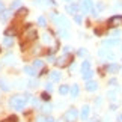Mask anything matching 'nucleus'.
Returning <instances> with one entry per match:
<instances>
[{
	"mask_svg": "<svg viewBox=\"0 0 122 122\" xmlns=\"http://www.w3.org/2000/svg\"><path fill=\"white\" fill-rule=\"evenodd\" d=\"M29 101H30L29 93H26V95H14V97H11V100H9V106H11V109H14V110H23L24 106Z\"/></svg>",
	"mask_w": 122,
	"mask_h": 122,
	"instance_id": "f257e3e1",
	"label": "nucleus"
},
{
	"mask_svg": "<svg viewBox=\"0 0 122 122\" xmlns=\"http://www.w3.org/2000/svg\"><path fill=\"white\" fill-rule=\"evenodd\" d=\"M36 36H38V33H36L35 29H27V32L23 35V38H21V47L24 48L26 44H32V42L36 39Z\"/></svg>",
	"mask_w": 122,
	"mask_h": 122,
	"instance_id": "f03ea898",
	"label": "nucleus"
},
{
	"mask_svg": "<svg viewBox=\"0 0 122 122\" xmlns=\"http://www.w3.org/2000/svg\"><path fill=\"white\" fill-rule=\"evenodd\" d=\"M51 20L54 21V24H57L60 27H65V29H68V27H69L68 18L63 17V15H59V14H56V12H51Z\"/></svg>",
	"mask_w": 122,
	"mask_h": 122,
	"instance_id": "7ed1b4c3",
	"label": "nucleus"
},
{
	"mask_svg": "<svg viewBox=\"0 0 122 122\" xmlns=\"http://www.w3.org/2000/svg\"><path fill=\"white\" fill-rule=\"evenodd\" d=\"M63 118H65V122H77V119H78V110L74 109V107H71V109H68L66 112H65Z\"/></svg>",
	"mask_w": 122,
	"mask_h": 122,
	"instance_id": "20e7f679",
	"label": "nucleus"
},
{
	"mask_svg": "<svg viewBox=\"0 0 122 122\" xmlns=\"http://www.w3.org/2000/svg\"><path fill=\"white\" fill-rule=\"evenodd\" d=\"M78 8H80V11H83V12L91 14V11L93 9V3H92V0H80Z\"/></svg>",
	"mask_w": 122,
	"mask_h": 122,
	"instance_id": "39448f33",
	"label": "nucleus"
},
{
	"mask_svg": "<svg viewBox=\"0 0 122 122\" xmlns=\"http://www.w3.org/2000/svg\"><path fill=\"white\" fill-rule=\"evenodd\" d=\"M71 56H68V54H63V56H60L59 59H56V65H57L59 68H65V66H68V63L71 62Z\"/></svg>",
	"mask_w": 122,
	"mask_h": 122,
	"instance_id": "423d86ee",
	"label": "nucleus"
},
{
	"mask_svg": "<svg viewBox=\"0 0 122 122\" xmlns=\"http://www.w3.org/2000/svg\"><path fill=\"white\" fill-rule=\"evenodd\" d=\"M109 26L116 27V26H122V15H113L109 18Z\"/></svg>",
	"mask_w": 122,
	"mask_h": 122,
	"instance_id": "0eeeda50",
	"label": "nucleus"
},
{
	"mask_svg": "<svg viewBox=\"0 0 122 122\" xmlns=\"http://www.w3.org/2000/svg\"><path fill=\"white\" fill-rule=\"evenodd\" d=\"M98 54H100V57H104V59H110V60L115 59V54L112 53L109 48H101L100 51H98Z\"/></svg>",
	"mask_w": 122,
	"mask_h": 122,
	"instance_id": "6e6552de",
	"label": "nucleus"
},
{
	"mask_svg": "<svg viewBox=\"0 0 122 122\" xmlns=\"http://www.w3.org/2000/svg\"><path fill=\"white\" fill-rule=\"evenodd\" d=\"M104 68H106V71L109 74H116L119 71V65L118 63H107Z\"/></svg>",
	"mask_w": 122,
	"mask_h": 122,
	"instance_id": "1a4fd4ad",
	"label": "nucleus"
},
{
	"mask_svg": "<svg viewBox=\"0 0 122 122\" xmlns=\"http://www.w3.org/2000/svg\"><path fill=\"white\" fill-rule=\"evenodd\" d=\"M65 9H66V12H68V14H72V15H76V14L78 12V9H80V8H78V5H72V3H68V5H66V8H65Z\"/></svg>",
	"mask_w": 122,
	"mask_h": 122,
	"instance_id": "9d476101",
	"label": "nucleus"
},
{
	"mask_svg": "<svg viewBox=\"0 0 122 122\" xmlns=\"http://www.w3.org/2000/svg\"><path fill=\"white\" fill-rule=\"evenodd\" d=\"M98 89V84L95 83V81H92V80H87L86 81V91H89V92H95Z\"/></svg>",
	"mask_w": 122,
	"mask_h": 122,
	"instance_id": "9b49d317",
	"label": "nucleus"
},
{
	"mask_svg": "<svg viewBox=\"0 0 122 122\" xmlns=\"http://www.w3.org/2000/svg\"><path fill=\"white\" fill-rule=\"evenodd\" d=\"M89 112H91V107H89V106H83V107H81V113H80L81 121H86V119H87Z\"/></svg>",
	"mask_w": 122,
	"mask_h": 122,
	"instance_id": "f8f14e48",
	"label": "nucleus"
},
{
	"mask_svg": "<svg viewBox=\"0 0 122 122\" xmlns=\"http://www.w3.org/2000/svg\"><path fill=\"white\" fill-rule=\"evenodd\" d=\"M24 72L27 74V76H30V77H35V76H36V68L26 65V66H24Z\"/></svg>",
	"mask_w": 122,
	"mask_h": 122,
	"instance_id": "ddd939ff",
	"label": "nucleus"
},
{
	"mask_svg": "<svg viewBox=\"0 0 122 122\" xmlns=\"http://www.w3.org/2000/svg\"><path fill=\"white\" fill-rule=\"evenodd\" d=\"M69 93H71V98H77L78 97V84H72L69 87Z\"/></svg>",
	"mask_w": 122,
	"mask_h": 122,
	"instance_id": "4468645a",
	"label": "nucleus"
},
{
	"mask_svg": "<svg viewBox=\"0 0 122 122\" xmlns=\"http://www.w3.org/2000/svg\"><path fill=\"white\" fill-rule=\"evenodd\" d=\"M9 17H11V11H8V9H3L0 12V21H6Z\"/></svg>",
	"mask_w": 122,
	"mask_h": 122,
	"instance_id": "2eb2a0df",
	"label": "nucleus"
},
{
	"mask_svg": "<svg viewBox=\"0 0 122 122\" xmlns=\"http://www.w3.org/2000/svg\"><path fill=\"white\" fill-rule=\"evenodd\" d=\"M50 78H51V81H59L60 80V72L59 71H51L50 72Z\"/></svg>",
	"mask_w": 122,
	"mask_h": 122,
	"instance_id": "dca6fc26",
	"label": "nucleus"
},
{
	"mask_svg": "<svg viewBox=\"0 0 122 122\" xmlns=\"http://www.w3.org/2000/svg\"><path fill=\"white\" fill-rule=\"evenodd\" d=\"M104 45H109V47H113V45H118L119 44V39L118 38H113V39H107V41H104L102 42Z\"/></svg>",
	"mask_w": 122,
	"mask_h": 122,
	"instance_id": "f3484780",
	"label": "nucleus"
},
{
	"mask_svg": "<svg viewBox=\"0 0 122 122\" xmlns=\"http://www.w3.org/2000/svg\"><path fill=\"white\" fill-rule=\"evenodd\" d=\"M68 92H69V86H68V84H62V86L59 87V93H60V95H68Z\"/></svg>",
	"mask_w": 122,
	"mask_h": 122,
	"instance_id": "a211bd4d",
	"label": "nucleus"
},
{
	"mask_svg": "<svg viewBox=\"0 0 122 122\" xmlns=\"http://www.w3.org/2000/svg\"><path fill=\"white\" fill-rule=\"evenodd\" d=\"M12 44H14L12 36H5V39H3V45H5V47H12Z\"/></svg>",
	"mask_w": 122,
	"mask_h": 122,
	"instance_id": "6ab92c4d",
	"label": "nucleus"
},
{
	"mask_svg": "<svg viewBox=\"0 0 122 122\" xmlns=\"http://www.w3.org/2000/svg\"><path fill=\"white\" fill-rule=\"evenodd\" d=\"M92 76H93V71H92V69H87V71H84L83 72V78H84V80H91V78H92Z\"/></svg>",
	"mask_w": 122,
	"mask_h": 122,
	"instance_id": "aec40b11",
	"label": "nucleus"
},
{
	"mask_svg": "<svg viewBox=\"0 0 122 122\" xmlns=\"http://www.w3.org/2000/svg\"><path fill=\"white\" fill-rule=\"evenodd\" d=\"M0 89H2V91H9V86H8V83H6V80H5V78H0Z\"/></svg>",
	"mask_w": 122,
	"mask_h": 122,
	"instance_id": "412c9836",
	"label": "nucleus"
},
{
	"mask_svg": "<svg viewBox=\"0 0 122 122\" xmlns=\"http://www.w3.org/2000/svg\"><path fill=\"white\" fill-rule=\"evenodd\" d=\"M27 9L26 8H20L18 9V12H17V18H21V17H24V15H27Z\"/></svg>",
	"mask_w": 122,
	"mask_h": 122,
	"instance_id": "4be33fe9",
	"label": "nucleus"
},
{
	"mask_svg": "<svg viewBox=\"0 0 122 122\" xmlns=\"http://www.w3.org/2000/svg\"><path fill=\"white\" fill-rule=\"evenodd\" d=\"M81 72H84V71H87V69H91V63H89V60H84V62L81 63Z\"/></svg>",
	"mask_w": 122,
	"mask_h": 122,
	"instance_id": "5701e85b",
	"label": "nucleus"
},
{
	"mask_svg": "<svg viewBox=\"0 0 122 122\" xmlns=\"http://www.w3.org/2000/svg\"><path fill=\"white\" fill-rule=\"evenodd\" d=\"M21 8V0H14L11 5V9H20Z\"/></svg>",
	"mask_w": 122,
	"mask_h": 122,
	"instance_id": "b1692460",
	"label": "nucleus"
},
{
	"mask_svg": "<svg viewBox=\"0 0 122 122\" xmlns=\"http://www.w3.org/2000/svg\"><path fill=\"white\" fill-rule=\"evenodd\" d=\"M59 36H60V38H69V33H68V30H65V29H60L59 30Z\"/></svg>",
	"mask_w": 122,
	"mask_h": 122,
	"instance_id": "393cba45",
	"label": "nucleus"
},
{
	"mask_svg": "<svg viewBox=\"0 0 122 122\" xmlns=\"http://www.w3.org/2000/svg\"><path fill=\"white\" fill-rule=\"evenodd\" d=\"M38 24H39L41 27H45V26H47V20H45V17H42V15H41V17L38 18Z\"/></svg>",
	"mask_w": 122,
	"mask_h": 122,
	"instance_id": "a878e982",
	"label": "nucleus"
},
{
	"mask_svg": "<svg viewBox=\"0 0 122 122\" xmlns=\"http://www.w3.org/2000/svg\"><path fill=\"white\" fill-rule=\"evenodd\" d=\"M33 66H35V68H44V62H42V60H39V59H36L35 62H33Z\"/></svg>",
	"mask_w": 122,
	"mask_h": 122,
	"instance_id": "bb28decb",
	"label": "nucleus"
},
{
	"mask_svg": "<svg viewBox=\"0 0 122 122\" xmlns=\"http://www.w3.org/2000/svg\"><path fill=\"white\" fill-rule=\"evenodd\" d=\"M74 21H76L77 24H81V23H83V17L78 15V14H76V15H74Z\"/></svg>",
	"mask_w": 122,
	"mask_h": 122,
	"instance_id": "cd10ccee",
	"label": "nucleus"
},
{
	"mask_svg": "<svg viewBox=\"0 0 122 122\" xmlns=\"http://www.w3.org/2000/svg\"><path fill=\"white\" fill-rule=\"evenodd\" d=\"M51 109H53V107H51L50 104H47V106H42V107H41V110L44 112V113H48V112H51Z\"/></svg>",
	"mask_w": 122,
	"mask_h": 122,
	"instance_id": "c85d7f7f",
	"label": "nucleus"
},
{
	"mask_svg": "<svg viewBox=\"0 0 122 122\" xmlns=\"http://www.w3.org/2000/svg\"><path fill=\"white\" fill-rule=\"evenodd\" d=\"M2 122H18V118H17V116H9V118H6Z\"/></svg>",
	"mask_w": 122,
	"mask_h": 122,
	"instance_id": "c756f323",
	"label": "nucleus"
},
{
	"mask_svg": "<svg viewBox=\"0 0 122 122\" xmlns=\"http://www.w3.org/2000/svg\"><path fill=\"white\" fill-rule=\"evenodd\" d=\"M41 98H42L44 101H50V93H48V92H42V93H41Z\"/></svg>",
	"mask_w": 122,
	"mask_h": 122,
	"instance_id": "7c9ffc66",
	"label": "nucleus"
},
{
	"mask_svg": "<svg viewBox=\"0 0 122 122\" xmlns=\"http://www.w3.org/2000/svg\"><path fill=\"white\" fill-rule=\"evenodd\" d=\"M77 54H78V56H87V51L84 50V48H80V50L77 51Z\"/></svg>",
	"mask_w": 122,
	"mask_h": 122,
	"instance_id": "2f4dec72",
	"label": "nucleus"
},
{
	"mask_svg": "<svg viewBox=\"0 0 122 122\" xmlns=\"http://www.w3.org/2000/svg\"><path fill=\"white\" fill-rule=\"evenodd\" d=\"M36 86H38V81L36 80H30L29 81V87H36Z\"/></svg>",
	"mask_w": 122,
	"mask_h": 122,
	"instance_id": "473e14b6",
	"label": "nucleus"
},
{
	"mask_svg": "<svg viewBox=\"0 0 122 122\" xmlns=\"http://www.w3.org/2000/svg\"><path fill=\"white\" fill-rule=\"evenodd\" d=\"M112 36H113V38H119V36H121V32L119 30H113V32H112Z\"/></svg>",
	"mask_w": 122,
	"mask_h": 122,
	"instance_id": "72a5a7b5",
	"label": "nucleus"
},
{
	"mask_svg": "<svg viewBox=\"0 0 122 122\" xmlns=\"http://www.w3.org/2000/svg\"><path fill=\"white\" fill-rule=\"evenodd\" d=\"M11 62H12V54H9L5 57V63H11Z\"/></svg>",
	"mask_w": 122,
	"mask_h": 122,
	"instance_id": "f704fd0d",
	"label": "nucleus"
},
{
	"mask_svg": "<svg viewBox=\"0 0 122 122\" xmlns=\"http://www.w3.org/2000/svg\"><path fill=\"white\" fill-rule=\"evenodd\" d=\"M109 84L110 86H118V80H116V78H112V80L109 81Z\"/></svg>",
	"mask_w": 122,
	"mask_h": 122,
	"instance_id": "c9c22d12",
	"label": "nucleus"
},
{
	"mask_svg": "<svg viewBox=\"0 0 122 122\" xmlns=\"http://www.w3.org/2000/svg\"><path fill=\"white\" fill-rule=\"evenodd\" d=\"M45 89H47V92H51V91H53V84H51V83H47Z\"/></svg>",
	"mask_w": 122,
	"mask_h": 122,
	"instance_id": "e433bc0d",
	"label": "nucleus"
},
{
	"mask_svg": "<svg viewBox=\"0 0 122 122\" xmlns=\"http://www.w3.org/2000/svg\"><path fill=\"white\" fill-rule=\"evenodd\" d=\"M109 97H110V100H115V97H116V92L110 91V92H109Z\"/></svg>",
	"mask_w": 122,
	"mask_h": 122,
	"instance_id": "4c0bfd02",
	"label": "nucleus"
},
{
	"mask_svg": "<svg viewBox=\"0 0 122 122\" xmlns=\"http://www.w3.org/2000/svg\"><path fill=\"white\" fill-rule=\"evenodd\" d=\"M45 122H54L53 116H45Z\"/></svg>",
	"mask_w": 122,
	"mask_h": 122,
	"instance_id": "58836bf2",
	"label": "nucleus"
},
{
	"mask_svg": "<svg viewBox=\"0 0 122 122\" xmlns=\"http://www.w3.org/2000/svg\"><path fill=\"white\" fill-rule=\"evenodd\" d=\"M97 8H98V11H102V9H104V3H101V2H100V3L97 5Z\"/></svg>",
	"mask_w": 122,
	"mask_h": 122,
	"instance_id": "ea45409f",
	"label": "nucleus"
},
{
	"mask_svg": "<svg viewBox=\"0 0 122 122\" xmlns=\"http://www.w3.org/2000/svg\"><path fill=\"white\" fill-rule=\"evenodd\" d=\"M63 51H65V54H68L71 51V47H63Z\"/></svg>",
	"mask_w": 122,
	"mask_h": 122,
	"instance_id": "a19ab883",
	"label": "nucleus"
},
{
	"mask_svg": "<svg viewBox=\"0 0 122 122\" xmlns=\"http://www.w3.org/2000/svg\"><path fill=\"white\" fill-rule=\"evenodd\" d=\"M36 121H38V122H45V116H38Z\"/></svg>",
	"mask_w": 122,
	"mask_h": 122,
	"instance_id": "79ce46f5",
	"label": "nucleus"
},
{
	"mask_svg": "<svg viewBox=\"0 0 122 122\" xmlns=\"http://www.w3.org/2000/svg\"><path fill=\"white\" fill-rule=\"evenodd\" d=\"M3 9H5V5H3V2H2V0H0V12H2Z\"/></svg>",
	"mask_w": 122,
	"mask_h": 122,
	"instance_id": "37998d69",
	"label": "nucleus"
},
{
	"mask_svg": "<svg viewBox=\"0 0 122 122\" xmlns=\"http://www.w3.org/2000/svg\"><path fill=\"white\" fill-rule=\"evenodd\" d=\"M115 8H119V9H122V5H121V3H115Z\"/></svg>",
	"mask_w": 122,
	"mask_h": 122,
	"instance_id": "c03bdc74",
	"label": "nucleus"
},
{
	"mask_svg": "<svg viewBox=\"0 0 122 122\" xmlns=\"http://www.w3.org/2000/svg\"><path fill=\"white\" fill-rule=\"evenodd\" d=\"M118 121H119V122H122V113H121V115L118 116Z\"/></svg>",
	"mask_w": 122,
	"mask_h": 122,
	"instance_id": "a18cd8bd",
	"label": "nucleus"
},
{
	"mask_svg": "<svg viewBox=\"0 0 122 122\" xmlns=\"http://www.w3.org/2000/svg\"><path fill=\"white\" fill-rule=\"evenodd\" d=\"M65 2H68V3H69V2H71V0H65Z\"/></svg>",
	"mask_w": 122,
	"mask_h": 122,
	"instance_id": "49530a36",
	"label": "nucleus"
},
{
	"mask_svg": "<svg viewBox=\"0 0 122 122\" xmlns=\"http://www.w3.org/2000/svg\"><path fill=\"white\" fill-rule=\"evenodd\" d=\"M56 122H63V121H56Z\"/></svg>",
	"mask_w": 122,
	"mask_h": 122,
	"instance_id": "de8ad7c7",
	"label": "nucleus"
},
{
	"mask_svg": "<svg viewBox=\"0 0 122 122\" xmlns=\"http://www.w3.org/2000/svg\"><path fill=\"white\" fill-rule=\"evenodd\" d=\"M0 51H2V48H0Z\"/></svg>",
	"mask_w": 122,
	"mask_h": 122,
	"instance_id": "09e8293b",
	"label": "nucleus"
},
{
	"mask_svg": "<svg viewBox=\"0 0 122 122\" xmlns=\"http://www.w3.org/2000/svg\"><path fill=\"white\" fill-rule=\"evenodd\" d=\"M121 50H122V48H121Z\"/></svg>",
	"mask_w": 122,
	"mask_h": 122,
	"instance_id": "8fccbe9b",
	"label": "nucleus"
}]
</instances>
